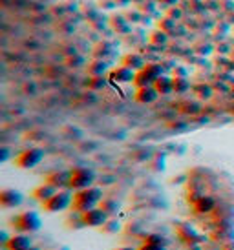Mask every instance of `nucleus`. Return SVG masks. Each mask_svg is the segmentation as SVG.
Returning <instances> with one entry per match:
<instances>
[{"label":"nucleus","instance_id":"obj_1","mask_svg":"<svg viewBox=\"0 0 234 250\" xmlns=\"http://www.w3.org/2000/svg\"><path fill=\"white\" fill-rule=\"evenodd\" d=\"M103 201V190L97 186H90V188L79 190L73 194V210L79 214H84L91 210V208H97Z\"/></svg>","mask_w":234,"mask_h":250},{"label":"nucleus","instance_id":"obj_2","mask_svg":"<svg viewBox=\"0 0 234 250\" xmlns=\"http://www.w3.org/2000/svg\"><path fill=\"white\" fill-rule=\"evenodd\" d=\"M95 183V174L93 170L86 167H75L70 170V190H84V188H90L93 186Z\"/></svg>","mask_w":234,"mask_h":250},{"label":"nucleus","instance_id":"obj_3","mask_svg":"<svg viewBox=\"0 0 234 250\" xmlns=\"http://www.w3.org/2000/svg\"><path fill=\"white\" fill-rule=\"evenodd\" d=\"M73 205V194L70 192V190H59L52 199H48L46 203H42L46 212L50 214H59V212H64L66 208Z\"/></svg>","mask_w":234,"mask_h":250},{"label":"nucleus","instance_id":"obj_4","mask_svg":"<svg viewBox=\"0 0 234 250\" xmlns=\"http://www.w3.org/2000/svg\"><path fill=\"white\" fill-rule=\"evenodd\" d=\"M44 159V150L42 148H28L22 150L15 157V165L22 170H31V168L38 167Z\"/></svg>","mask_w":234,"mask_h":250},{"label":"nucleus","instance_id":"obj_5","mask_svg":"<svg viewBox=\"0 0 234 250\" xmlns=\"http://www.w3.org/2000/svg\"><path fill=\"white\" fill-rule=\"evenodd\" d=\"M13 227L20 232H37L42 227V221L38 217L37 212H22L18 214L15 219H13Z\"/></svg>","mask_w":234,"mask_h":250},{"label":"nucleus","instance_id":"obj_6","mask_svg":"<svg viewBox=\"0 0 234 250\" xmlns=\"http://www.w3.org/2000/svg\"><path fill=\"white\" fill-rule=\"evenodd\" d=\"M83 221L86 227H91V228H103L105 227V223L108 221V214L97 206V208H91L88 212L83 214Z\"/></svg>","mask_w":234,"mask_h":250},{"label":"nucleus","instance_id":"obj_7","mask_svg":"<svg viewBox=\"0 0 234 250\" xmlns=\"http://www.w3.org/2000/svg\"><path fill=\"white\" fill-rule=\"evenodd\" d=\"M22 201H24V196L20 190L4 188L0 192V205L4 206V208H13V206L22 205Z\"/></svg>","mask_w":234,"mask_h":250},{"label":"nucleus","instance_id":"obj_8","mask_svg":"<svg viewBox=\"0 0 234 250\" xmlns=\"http://www.w3.org/2000/svg\"><path fill=\"white\" fill-rule=\"evenodd\" d=\"M136 75H137V71H134V69L128 68V66H123V64L110 71V79H112L113 83H119V84L134 83V81H136Z\"/></svg>","mask_w":234,"mask_h":250},{"label":"nucleus","instance_id":"obj_9","mask_svg":"<svg viewBox=\"0 0 234 250\" xmlns=\"http://www.w3.org/2000/svg\"><path fill=\"white\" fill-rule=\"evenodd\" d=\"M33 247L31 237L28 234H15L11 235V239L8 241V245L4 247L6 250H28Z\"/></svg>","mask_w":234,"mask_h":250},{"label":"nucleus","instance_id":"obj_10","mask_svg":"<svg viewBox=\"0 0 234 250\" xmlns=\"http://www.w3.org/2000/svg\"><path fill=\"white\" fill-rule=\"evenodd\" d=\"M159 97V91L154 86H146V88H137L136 91V100L141 104H152L156 102Z\"/></svg>","mask_w":234,"mask_h":250},{"label":"nucleus","instance_id":"obj_11","mask_svg":"<svg viewBox=\"0 0 234 250\" xmlns=\"http://www.w3.org/2000/svg\"><path fill=\"white\" fill-rule=\"evenodd\" d=\"M46 183L53 184L55 188H70V172H64V170H59V172H52L48 175Z\"/></svg>","mask_w":234,"mask_h":250},{"label":"nucleus","instance_id":"obj_12","mask_svg":"<svg viewBox=\"0 0 234 250\" xmlns=\"http://www.w3.org/2000/svg\"><path fill=\"white\" fill-rule=\"evenodd\" d=\"M57 192H59V188H55V186L50 184V183H44V184H40V186H37V188L33 190V197L38 199L40 203H46V201L52 199Z\"/></svg>","mask_w":234,"mask_h":250},{"label":"nucleus","instance_id":"obj_13","mask_svg":"<svg viewBox=\"0 0 234 250\" xmlns=\"http://www.w3.org/2000/svg\"><path fill=\"white\" fill-rule=\"evenodd\" d=\"M194 208H196L199 214H209L216 208V201H214V197L211 196H199L196 201H194Z\"/></svg>","mask_w":234,"mask_h":250},{"label":"nucleus","instance_id":"obj_14","mask_svg":"<svg viewBox=\"0 0 234 250\" xmlns=\"http://www.w3.org/2000/svg\"><path fill=\"white\" fill-rule=\"evenodd\" d=\"M123 66H128V68H132L134 71H139V69H143L144 66H146V62H144L143 55L128 53L123 57Z\"/></svg>","mask_w":234,"mask_h":250},{"label":"nucleus","instance_id":"obj_15","mask_svg":"<svg viewBox=\"0 0 234 250\" xmlns=\"http://www.w3.org/2000/svg\"><path fill=\"white\" fill-rule=\"evenodd\" d=\"M154 88L159 91V95H168V93L174 91V79L172 77L161 75L158 81L154 83Z\"/></svg>","mask_w":234,"mask_h":250},{"label":"nucleus","instance_id":"obj_16","mask_svg":"<svg viewBox=\"0 0 234 250\" xmlns=\"http://www.w3.org/2000/svg\"><path fill=\"white\" fill-rule=\"evenodd\" d=\"M88 73L91 77H103L105 73H108V62L103 61V59H95L93 62H90Z\"/></svg>","mask_w":234,"mask_h":250},{"label":"nucleus","instance_id":"obj_17","mask_svg":"<svg viewBox=\"0 0 234 250\" xmlns=\"http://www.w3.org/2000/svg\"><path fill=\"white\" fill-rule=\"evenodd\" d=\"M154 79H152L148 73H144L143 69H139L136 75V81H134V84H136L137 88H146V86H154Z\"/></svg>","mask_w":234,"mask_h":250},{"label":"nucleus","instance_id":"obj_18","mask_svg":"<svg viewBox=\"0 0 234 250\" xmlns=\"http://www.w3.org/2000/svg\"><path fill=\"white\" fill-rule=\"evenodd\" d=\"M143 71H144V73H148L154 81H158L159 77L163 75V68L159 66L158 62H146V66L143 68Z\"/></svg>","mask_w":234,"mask_h":250},{"label":"nucleus","instance_id":"obj_19","mask_svg":"<svg viewBox=\"0 0 234 250\" xmlns=\"http://www.w3.org/2000/svg\"><path fill=\"white\" fill-rule=\"evenodd\" d=\"M180 230H181L180 234H181L187 241H199V239H201V235L198 234L192 227H189V225H181V227H180Z\"/></svg>","mask_w":234,"mask_h":250},{"label":"nucleus","instance_id":"obj_20","mask_svg":"<svg viewBox=\"0 0 234 250\" xmlns=\"http://www.w3.org/2000/svg\"><path fill=\"white\" fill-rule=\"evenodd\" d=\"M174 79V91L176 93H185L190 88V83L187 77H172Z\"/></svg>","mask_w":234,"mask_h":250},{"label":"nucleus","instance_id":"obj_21","mask_svg":"<svg viewBox=\"0 0 234 250\" xmlns=\"http://www.w3.org/2000/svg\"><path fill=\"white\" fill-rule=\"evenodd\" d=\"M150 42L152 44H156V46H165L166 42H168V33L163 30H159V31H154L150 35Z\"/></svg>","mask_w":234,"mask_h":250},{"label":"nucleus","instance_id":"obj_22","mask_svg":"<svg viewBox=\"0 0 234 250\" xmlns=\"http://www.w3.org/2000/svg\"><path fill=\"white\" fill-rule=\"evenodd\" d=\"M101 208L105 210L108 216H112V214H115L117 210H119V203H115V201H112V199H106V201H101Z\"/></svg>","mask_w":234,"mask_h":250},{"label":"nucleus","instance_id":"obj_23","mask_svg":"<svg viewBox=\"0 0 234 250\" xmlns=\"http://www.w3.org/2000/svg\"><path fill=\"white\" fill-rule=\"evenodd\" d=\"M121 230V223L117 219H108L105 223V227H103V232L105 234H115V232H119Z\"/></svg>","mask_w":234,"mask_h":250},{"label":"nucleus","instance_id":"obj_24","mask_svg":"<svg viewBox=\"0 0 234 250\" xmlns=\"http://www.w3.org/2000/svg\"><path fill=\"white\" fill-rule=\"evenodd\" d=\"M112 28L117 31H128V24H126V20L123 18V17H113L112 18Z\"/></svg>","mask_w":234,"mask_h":250},{"label":"nucleus","instance_id":"obj_25","mask_svg":"<svg viewBox=\"0 0 234 250\" xmlns=\"http://www.w3.org/2000/svg\"><path fill=\"white\" fill-rule=\"evenodd\" d=\"M110 53H112V50L108 48V44H106V42H103V44H99V46H97V50H95V57H97V59H103V61H105V59H106V57H108Z\"/></svg>","mask_w":234,"mask_h":250},{"label":"nucleus","instance_id":"obj_26","mask_svg":"<svg viewBox=\"0 0 234 250\" xmlns=\"http://www.w3.org/2000/svg\"><path fill=\"white\" fill-rule=\"evenodd\" d=\"M144 241H146V243H154V245H165V247H166V239L163 237V235H159V234H148Z\"/></svg>","mask_w":234,"mask_h":250},{"label":"nucleus","instance_id":"obj_27","mask_svg":"<svg viewBox=\"0 0 234 250\" xmlns=\"http://www.w3.org/2000/svg\"><path fill=\"white\" fill-rule=\"evenodd\" d=\"M139 250H168L165 247V245H154V243H146L144 241L141 247H139Z\"/></svg>","mask_w":234,"mask_h":250},{"label":"nucleus","instance_id":"obj_28","mask_svg":"<svg viewBox=\"0 0 234 250\" xmlns=\"http://www.w3.org/2000/svg\"><path fill=\"white\" fill-rule=\"evenodd\" d=\"M159 26H161V30L168 33V31L172 30V26H174V18H170V17H166V20H163V22L159 24Z\"/></svg>","mask_w":234,"mask_h":250},{"label":"nucleus","instance_id":"obj_29","mask_svg":"<svg viewBox=\"0 0 234 250\" xmlns=\"http://www.w3.org/2000/svg\"><path fill=\"white\" fill-rule=\"evenodd\" d=\"M8 159V148H2V161Z\"/></svg>","mask_w":234,"mask_h":250},{"label":"nucleus","instance_id":"obj_30","mask_svg":"<svg viewBox=\"0 0 234 250\" xmlns=\"http://www.w3.org/2000/svg\"><path fill=\"white\" fill-rule=\"evenodd\" d=\"M117 250H139V249H132V247H121V249H117Z\"/></svg>","mask_w":234,"mask_h":250},{"label":"nucleus","instance_id":"obj_31","mask_svg":"<svg viewBox=\"0 0 234 250\" xmlns=\"http://www.w3.org/2000/svg\"><path fill=\"white\" fill-rule=\"evenodd\" d=\"M163 2H165V4H176L178 0H163Z\"/></svg>","mask_w":234,"mask_h":250},{"label":"nucleus","instance_id":"obj_32","mask_svg":"<svg viewBox=\"0 0 234 250\" xmlns=\"http://www.w3.org/2000/svg\"><path fill=\"white\" fill-rule=\"evenodd\" d=\"M28 250H40V249H37V247H31V249H28Z\"/></svg>","mask_w":234,"mask_h":250}]
</instances>
